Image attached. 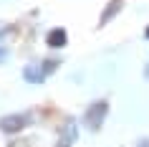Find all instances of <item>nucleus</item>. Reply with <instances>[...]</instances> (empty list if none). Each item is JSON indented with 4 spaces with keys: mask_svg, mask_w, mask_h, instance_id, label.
<instances>
[{
    "mask_svg": "<svg viewBox=\"0 0 149 147\" xmlns=\"http://www.w3.org/2000/svg\"><path fill=\"white\" fill-rule=\"evenodd\" d=\"M106 114H109V101H104V99L91 101V107H88L86 114H84V122H86V127L91 132H96V129H101Z\"/></svg>",
    "mask_w": 149,
    "mask_h": 147,
    "instance_id": "nucleus-1",
    "label": "nucleus"
},
{
    "mask_svg": "<svg viewBox=\"0 0 149 147\" xmlns=\"http://www.w3.org/2000/svg\"><path fill=\"white\" fill-rule=\"evenodd\" d=\"M31 124V114H8L0 119V132H5V134H15V132L25 129Z\"/></svg>",
    "mask_w": 149,
    "mask_h": 147,
    "instance_id": "nucleus-2",
    "label": "nucleus"
},
{
    "mask_svg": "<svg viewBox=\"0 0 149 147\" xmlns=\"http://www.w3.org/2000/svg\"><path fill=\"white\" fill-rule=\"evenodd\" d=\"M76 139H79V127H76V122L73 119L63 122V127L58 129V147H71Z\"/></svg>",
    "mask_w": 149,
    "mask_h": 147,
    "instance_id": "nucleus-3",
    "label": "nucleus"
},
{
    "mask_svg": "<svg viewBox=\"0 0 149 147\" xmlns=\"http://www.w3.org/2000/svg\"><path fill=\"white\" fill-rule=\"evenodd\" d=\"M46 69H43V63L38 61H31L28 66L23 69V79L28 81V84H43V79H46Z\"/></svg>",
    "mask_w": 149,
    "mask_h": 147,
    "instance_id": "nucleus-4",
    "label": "nucleus"
},
{
    "mask_svg": "<svg viewBox=\"0 0 149 147\" xmlns=\"http://www.w3.org/2000/svg\"><path fill=\"white\" fill-rule=\"evenodd\" d=\"M121 8H124V0H111L109 5L104 8V13H101V20H99V25H106V23L111 20V18H116Z\"/></svg>",
    "mask_w": 149,
    "mask_h": 147,
    "instance_id": "nucleus-5",
    "label": "nucleus"
},
{
    "mask_svg": "<svg viewBox=\"0 0 149 147\" xmlns=\"http://www.w3.org/2000/svg\"><path fill=\"white\" fill-rule=\"evenodd\" d=\"M46 43L51 48H63V46H66V31H63V28H53V31H48Z\"/></svg>",
    "mask_w": 149,
    "mask_h": 147,
    "instance_id": "nucleus-6",
    "label": "nucleus"
},
{
    "mask_svg": "<svg viewBox=\"0 0 149 147\" xmlns=\"http://www.w3.org/2000/svg\"><path fill=\"white\" fill-rule=\"evenodd\" d=\"M5 58H8V48L0 46V61H5Z\"/></svg>",
    "mask_w": 149,
    "mask_h": 147,
    "instance_id": "nucleus-7",
    "label": "nucleus"
},
{
    "mask_svg": "<svg viewBox=\"0 0 149 147\" xmlns=\"http://www.w3.org/2000/svg\"><path fill=\"white\" fill-rule=\"evenodd\" d=\"M139 147H149V139H139Z\"/></svg>",
    "mask_w": 149,
    "mask_h": 147,
    "instance_id": "nucleus-8",
    "label": "nucleus"
},
{
    "mask_svg": "<svg viewBox=\"0 0 149 147\" xmlns=\"http://www.w3.org/2000/svg\"><path fill=\"white\" fill-rule=\"evenodd\" d=\"M147 38H149V28H147Z\"/></svg>",
    "mask_w": 149,
    "mask_h": 147,
    "instance_id": "nucleus-9",
    "label": "nucleus"
}]
</instances>
